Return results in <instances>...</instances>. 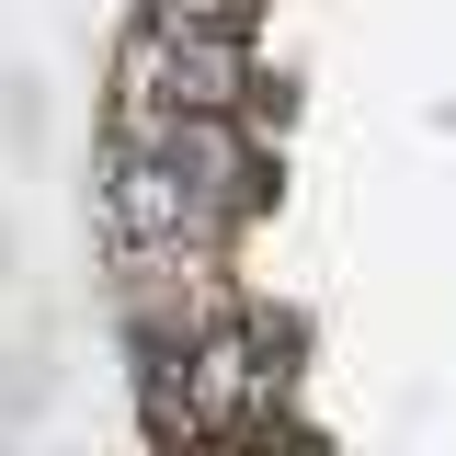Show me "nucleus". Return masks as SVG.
I'll return each instance as SVG.
<instances>
[{
    "instance_id": "f03ea898",
    "label": "nucleus",
    "mask_w": 456,
    "mask_h": 456,
    "mask_svg": "<svg viewBox=\"0 0 456 456\" xmlns=\"http://www.w3.org/2000/svg\"><path fill=\"white\" fill-rule=\"evenodd\" d=\"M92 206H103V240L114 263H149V251H228L240 228L137 137H103V171H92Z\"/></svg>"
},
{
    "instance_id": "f257e3e1",
    "label": "nucleus",
    "mask_w": 456,
    "mask_h": 456,
    "mask_svg": "<svg viewBox=\"0 0 456 456\" xmlns=\"http://www.w3.org/2000/svg\"><path fill=\"white\" fill-rule=\"evenodd\" d=\"M114 114H285V92L263 80L251 35L228 23H126L114 46Z\"/></svg>"
},
{
    "instance_id": "20e7f679",
    "label": "nucleus",
    "mask_w": 456,
    "mask_h": 456,
    "mask_svg": "<svg viewBox=\"0 0 456 456\" xmlns=\"http://www.w3.org/2000/svg\"><path fill=\"white\" fill-rule=\"evenodd\" d=\"M149 23H228V35H251L263 23V0H137Z\"/></svg>"
},
{
    "instance_id": "7ed1b4c3",
    "label": "nucleus",
    "mask_w": 456,
    "mask_h": 456,
    "mask_svg": "<svg viewBox=\"0 0 456 456\" xmlns=\"http://www.w3.org/2000/svg\"><path fill=\"white\" fill-rule=\"evenodd\" d=\"M103 137H137V149H160L228 228H251L274 206V149H263V114H114Z\"/></svg>"
}]
</instances>
